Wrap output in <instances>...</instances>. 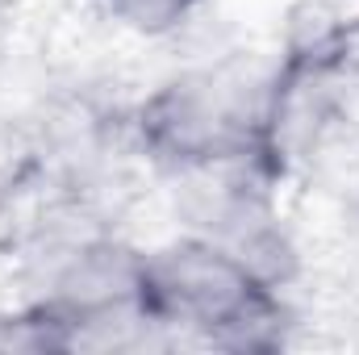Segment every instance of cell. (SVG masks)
<instances>
[{"mask_svg":"<svg viewBox=\"0 0 359 355\" xmlns=\"http://www.w3.org/2000/svg\"><path fill=\"white\" fill-rule=\"evenodd\" d=\"M343 222L359 234V168H355V176L347 180V192H343Z\"/></svg>","mask_w":359,"mask_h":355,"instance_id":"obj_5","label":"cell"},{"mask_svg":"<svg viewBox=\"0 0 359 355\" xmlns=\"http://www.w3.org/2000/svg\"><path fill=\"white\" fill-rule=\"evenodd\" d=\"M96 4L113 25L138 38H172L209 0H96Z\"/></svg>","mask_w":359,"mask_h":355,"instance_id":"obj_4","label":"cell"},{"mask_svg":"<svg viewBox=\"0 0 359 355\" xmlns=\"http://www.w3.org/2000/svg\"><path fill=\"white\" fill-rule=\"evenodd\" d=\"M292 46L309 59L318 76L334 142L359 147V17L326 21L313 34L292 38Z\"/></svg>","mask_w":359,"mask_h":355,"instance_id":"obj_3","label":"cell"},{"mask_svg":"<svg viewBox=\"0 0 359 355\" xmlns=\"http://www.w3.org/2000/svg\"><path fill=\"white\" fill-rule=\"evenodd\" d=\"M138 305L159 343H196L243 355L284 347L292 326L284 284L196 230L142 251Z\"/></svg>","mask_w":359,"mask_h":355,"instance_id":"obj_1","label":"cell"},{"mask_svg":"<svg viewBox=\"0 0 359 355\" xmlns=\"http://www.w3.org/2000/svg\"><path fill=\"white\" fill-rule=\"evenodd\" d=\"M21 0H0V13H8V8H17Z\"/></svg>","mask_w":359,"mask_h":355,"instance_id":"obj_6","label":"cell"},{"mask_svg":"<svg viewBox=\"0 0 359 355\" xmlns=\"http://www.w3.org/2000/svg\"><path fill=\"white\" fill-rule=\"evenodd\" d=\"M130 130L138 151L176 180L230 163L264 168V84L255 88L226 67L180 72L138 100Z\"/></svg>","mask_w":359,"mask_h":355,"instance_id":"obj_2","label":"cell"}]
</instances>
